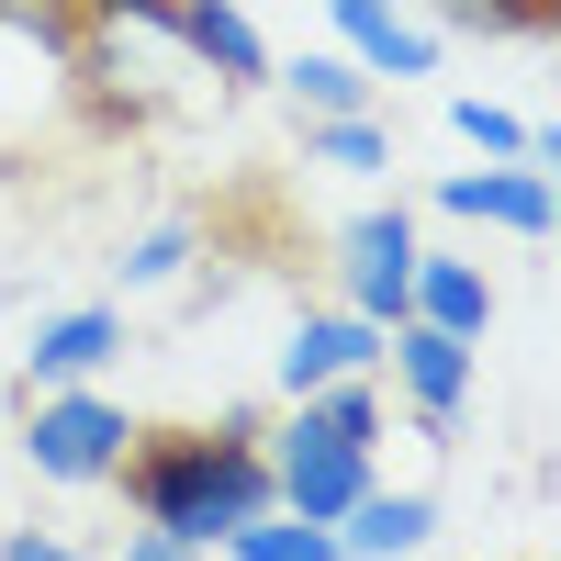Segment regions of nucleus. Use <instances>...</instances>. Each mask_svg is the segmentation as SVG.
Masks as SVG:
<instances>
[{
    "mask_svg": "<svg viewBox=\"0 0 561 561\" xmlns=\"http://www.w3.org/2000/svg\"><path fill=\"white\" fill-rule=\"evenodd\" d=\"M124 505L135 528H158L180 550H225V528L270 517V449H259V415H214V427H135L124 449Z\"/></svg>",
    "mask_w": 561,
    "mask_h": 561,
    "instance_id": "f257e3e1",
    "label": "nucleus"
},
{
    "mask_svg": "<svg viewBox=\"0 0 561 561\" xmlns=\"http://www.w3.org/2000/svg\"><path fill=\"white\" fill-rule=\"evenodd\" d=\"M124 449H135V415L102 393V382H57V393H23V460H34V483H113L124 472Z\"/></svg>",
    "mask_w": 561,
    "mask_h": 561,
    "instance_id": "f03ea898",
    "label": "nucleus"
},
{
    "mask_svg": "<svg viewBox=\"0 0 561 561\" xmlns=\"http://www.w3.org/2000/svg\"><path fill=\"white\" fill-rule=\"evenodd\" d=\"M415 214L404 203H370V214H348L337 225V304L348 314H370V325H404V293H415Z\"/></svg>",
    "mask_w": 561,
    "mask_h": 561,
    "instance_id": "7ed1b4c3",
    "label": "nucleus"
},
{
    "mask_svg": "<svg viewBox=\"0 0 561 561\" xmlns=\"http://www.w3.org/2000/svg\"><path fill=\"white\" fill-rule=\"evenodd\" d=\"M382 370L404 382V404H415V438H449L460 427V404H472V382H483V348L472 337H449V325H382Z\"/></svg>",
    "mask_w": 561,
    "mask_h": 561,
    "instance_id": "20e7f679",
    "label": "nucleus"
},
{
    "mask_svg": "<svg viewBox=\"0 0 561 561\" xmlns=\"http://www.w3.org/2000/svg\"><path fill=\"white\" fill-rule=\"evenodd\" d=\"M325 23H337V57H359L370 79H438V23L404 0H325Z\"/></svg>",
    "mask_w": 561,
    "mask_h": 561,
    "instance_id": "39448f33",
    "label": "nucleus"
},
{
    "mask_svg": "<svg viewBox=\"0 0 561 561\" xmlns=\"http://www.w3.org/2000/svg\"><path fill=\"white\" fill-rule=\"evenodd\" d=\"M124 359V304H68L23 337V393H57V382H102Z\"/></svg>",
    "mask_w": 561,
    "mask_h": 561,
    "instance_id": "423d86ee",
    "label": "nucleus"
},
{
    "mask_svg": "<svg viewBox=\"0 0 561 561\" xmlns=\"http://www.w3.org/2000/svg\"><path fill=\"white\" fill-rule=\"evenodd\" d=\"M438 214L494 225V237H550V169L483 158V169H438Z\"/></svg>",
    "mask_w": 561,
    "mask_h": 561,
    "instance_id": "0eeeda50",
    "label": "nucleus"
},
{
    "mask_svg": "<svg viewBox=\"0 0 561 561\" xmlns=\"http://www.w3.org/2000/svg\"><path fill=\"white\" fill-rule=\"evenodd\" d=\"M348 370H382V325L348 314V304H325V314H304L293 337H280V404H304V393H325V382H348Z\"/></svg>",
    "mask_w": 561,
    "mask_h": 561,
    "instance_id": "6e6552de",
    "label": "nucleus"
},
{
    "mask_svg": "<svg viewBox=\"0 0 561 561\" xmlns=\"http://www.w3.org/2000/svg\"><path fill=\"white\" fill-rule=\"evenodd\" d=\"M169 45H180V68H203L214 90H259L270 79V45H259V23L237 12V0H180Z\"/></svg>",
    "mask_w": 561,
    "mask_h": 561,
    "instance_id": "1a4fd4ad",
    "label": "nucleus"
},
{
    "mask_svg": "<svg viewBox=\"0 0 561 561\" xmlns=\"http://www.w3.org/2000/svg\"><path fill=\"white\" fill-rule=\"evenodd\" d=\"M427 539H438V494H415V483H370L337 517V561H415Z\"/></svg>",
    "mask_w": 561,
    "mask_h": 561,
    "instance_id": "9d476101",
    "label": "nucleus"
},
{
    "mask_svg": "<svg viewBox=\"0 0 561 561\" xmlns=\"http://www.w3.org/2000/svg\"><path fill=\"white\" fill-rule=\"evenodd\" d=\"M415 325H449V337H472L483 348V325H494V280L472 259H438V248H415V293H404Z\"/></svg>",
    "mask_w": 561,
    "mask_h": 561,
    "instance_id": "9b49d317",
    "label": "nucleus"
},
{
    "mask_svg": "<svg viewBox=\"0 0 561 561\" xmlns=\"http://www.w3.org/2000/svg\"><path fill=\"white\" fill-rule=\"evenodd\" d=\"M270 79L293 90L304 124H325V113H370V68L337 57V45H314V57H270Z\"/></svg>",
    "mask_w": 561,
    "mask_h": 561,
    "instance_id": "f8f14e48",
    "label": "nucleus"
},
{
    "mask_svg": "<svg viewBox=\"0 0 561 561\" xmlns=\"http://www.w3.org/2000/svg\"><path fill=\"white\" fill-rule=\"evenodd\" d=\"M449 135L472 158H517V169H550V124H517L505 102H483V90H460L449 102Z\"/></svg>",
    "mask_w": 561,
    "mask_h": 561,
    "instance_id": "ddd939ff",
    "label": "nucleus"
},
{
    "mask_svg": "<svg viewBox=\"0 0 561 561\" xmlns=\"http://www.w3.org/2000/svg\"><path fill=\"white\" fill-rule=\"evenodd\" d=\"M304 169L382 180V169H393V135H382V113H325V124H304Z\"/></svg>",
    "mask_w": 561,
    "mask_h": 561,
    "instance_id": "4468645a",
    "label": "nucleus"
},
{
    "mask_svg": "<svg viewBox=\"0 0 561 561\" xmlns=\"http://www.w3.org/2000/svg\"><path fill=\"white\" fill-rule=\"evenodd\" d=\"M192 259H203V225H192V214H158L147 237L124 248V293H180Z\"/></svg>",
    "mask_w": 561,
    "mask_h": 561,
    "instance_id": "2eb2a0df",
    "label": "nucleus"
},
{
    "mask_svg": "<svg viewBox=\"0 0 561 561\" xmlns=\"http://www.w3.org/2000/svg\"><path fill=\"white\" fill-rule=\"evenodd\" d=\"M225 561H337V528H304V517H248V528H225Z\"/></svg>",
    "mask_w": 561,
    "mask_h": 561,
    "instance_id": "dca6fc26",
    "label": "nucleus"
},
{
    "mask_svg": "<svg viewBox=\"0 0 561 561\" xmlns=\"http://www.w3.org/2000/svg\"><path fill=\"white\" fill-rule=\"evenodd\" d=\"M314 415H325V438H348V449H382V382L370 370H348V382H325V393H304Z\"/></svg>",
    "mask_w": 561,
    "mask_h": 561,
    "instance_id": "f3484780",
    "label": "nucleus"
},
{
    "mask_svg": "<svg viewBox=\"0 0 561 561\" xmlns=\"http://www.w3.org/2000/svg\"><path fill=\"white\" fill-rule=\"evenodd\" d=\"M0 561H90V550L57 539V528H0Z\"/></svg>",
    "mask_w": 561,
    "mask_h": 561,
    "instance_id": "a211bd4d",
    "label": "nucleus"
},
{
    "mask_svg": "<svg viewBox=\"0 0 561 561\" xmlns=\"http://www.w3.org/2000/svg\"><path fill=\"white\" fill-rule=\"evenodd\" d=\"M113 561H203V550H180V539H158V528H124Z\"/></svg>",
    "mask_w": 561,
    "mask_h": 561,
    "instance_id": "6ab92c4d",
    "label": "nucleus"
},
{
    "mask_svg": "<svg viewBox=\"0 0 561 561\" xmlns=\"http://www.w3.org/2000/svg\"><path fill=\"white\" fill-rule=\"evenodd\" d=\"M427 12H438V0H427Z\"/></svg>",
    "mask_w": 561,
    "mask_h": 561,
    "instance_id": "aec40b11",
    "label": "nucleus"
}]
</instances>
